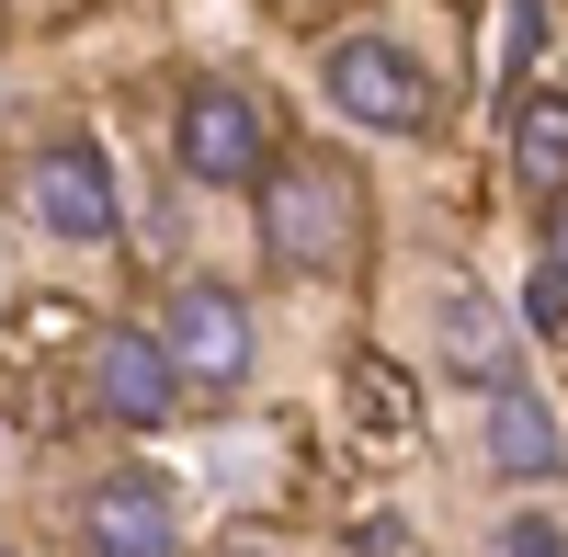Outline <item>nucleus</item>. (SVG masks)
Returning <instances> with one entry per match:
<instances>
[{
	"instance_id": "f257e3e1",
	"label": "nucleus",
	"mask_w": 568,
	"mask_h": 557,
	"mask_svg": "<svg viewBox=\"0 0 568 557\" xmlns=\"http://www.w3.org/2000/svg\"><path fill=\"white\" fill-rule=\"evenodd\" d=\"M318 91H329V114L364 125V136H420L433 125V80H420V58L398 34H329L318 45Z\"/></svg>"
},
{
	"instance_id": "f03ea898",
	"label": "nucleus",
	"mask_w": 568,
	"mask_h": 557,
	"mask_svg": "<svg viewBox=\"0 0 568 557\" xmlns=\"http://www.w3.org/2000/svg\"><path fill=\"white\" fill-rule=\"evenodd\" d=\"M171 160L205 182V194H251L273 171V125L240 80H182V114H171Z\"/></svg>"
},
{
	"instance_id": "7ed1b4c3",
	"label": "nucleus",
	"mask_w": 568,
	"mask_h": 557,
	"mask_svg": "<svg viewBox=\"0 0 568 557\" xmlns=\"http://www.w3.org/2000/svg\"><path fill=\"white\" fill-rule=\"evenodd\" d=\"M251 194H262V251L284 273H329V262L353 251V194H342L329 160H273Z\"/></svg>"
},
{
	"instance_id": "20e7f679",
	"label": "nucleus",
	"mask_w": 568,
	"mask_h": 557,
	"mask_svg": "<svg viewBox=\"0 0 568 557\" xmlns=\"http://www.w3.org/2000/svg\"><path fill=\"white\" fill-rule=\"evenodd\" d=\"M23 216L45 227V240H114V160L91 149V136H45V149L23 160Z\"/></svg>"
},
{
	"instance_id": "39448f33",
	"label": "nucleus",
	"mask_w": 568,
	"mask_h": 557,
	"mask_svg": "<svg viewBox=\"0 0 568 557\" xmlns=\"http://www.w3.org/2000/svg\"><path fill=\"white\" fill-rule=\"evenodd\" d=\"M160 342H171V364H182V387H205V398L251 387V307L227 296V285H182L171 318H160Z\"/></svg>"
},
{
	"instance_id": "423d86ee",
	"label": "nucleus",
	"mask_w": 568,
	"mask_h": 557,
	"mask_svg": "<svg viewBox=\"0 0 568 557\" xmlns=\"http://www.w3.org/2000/svg\"><path fill=\"white\" fill-rule=\"evenodd\" d=\"M80 557H182V513H171V489L160 478H91L80 489Z\"/></svg>"
},
{
	"instance_id": "0eeeda50",
	"label": "nucleus",
	"mask_w": 568,
	"mask_h": 557,
	"mask_svg": "<svg viewBox=\"0 0 568 557\" xmlns=\"http://www.w3.org/2000/svg\"><path fill=\"white\" fill-rule=\"evenodd\" d=\"M91 398H103V422L160 433L171 409H182V364H171V342H160V331H103V342H91Z\"/></svg>"
},
{
	"instance_id": "6e6552de",
	"label": "nucleus",
	"mask_w": 568,
	"mask_h": 557,
	"mask_svg": "<svg viewBox=\"0 0 568 557\" xmlns=\"http://www.w3.org/2000/svg\"><path fill=\"white\" fill-rule=\"evenodd\" d=\"M489 467L500 478H524V489H546V478H568V444H557V409L524 387V376H500L489 387Z\"/></svg>"
},
{
	"instance_id": "1a4fd4ad",
	"label": "nucleus",
	"mask_w": 568,
	"mask_h": 557,
	"mask_svg": "<svg viewBox=\"0 0 568 557\" xmlns=\"http://www.w3.org/2000/svg\"><path fill=\"white\" fill-rule=\"evenodd\" d=\"M444 364H455V376H478V387L511 376V331H500L489 296H444Z\"/></svg>"
},
{
	"instance_id": "9d476101",
	"label": "nucleus",
	"mask_w": 568,
	"mask_h": 557,
	"mask_svg": "<svg viewBox=\"0 0 568 557\" xmlns=\"http://www.w3.org/2000/svg\"><path fill=\"white\" fill-rule=\"evenodd\" d=\"M511 160H524L535 194L568 182V91H524V103H511Z\"/></svg>"
},
{
	"instance_id": "9b49d317",
	"label": "nucleus",
	"mask_w": 568,
	"mask_h": 557,
	"mask_svg": "<svg viewBox=\"0 0 568 557\" xmlns=\"http://www.w3.org/2000/svg\"><path fill=\"white\" fill-rule=\"evenodd\" d=\"M489 557H568V524H546V513H511V524L489 535Z\"/></svg>"
},
{
	"instance_id": "f8f14e48",
	"label": "nucleus",
	"mask_w": 568,
	"mask_h": 557,
	"mask_svg": "<svg viewBox=\"0 0 568 557\" xmlns=\"http://www.w3.org/2000/svg\"><path fill=\"white\" fill-rule=\"evenodd\" d=\"M546 285L568 296V182H557V194H546Z\"/></svg>"
}]
</instances>
